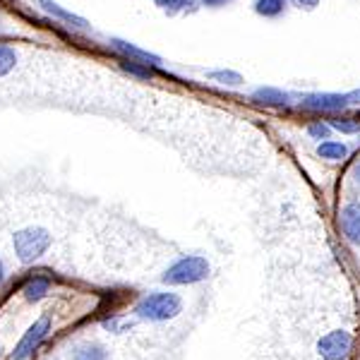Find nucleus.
Returning <instances> with one entry per match:
<instances>
[{
    "label": "nucleus",
    "instance_id": "f257e3e1",
    "mask_svg": "<svg viewBox=\"0 0 360 360\" xmlns=\"http://www.w3.org/2000/svg\"><path fill=\"white\" fill-rule=\"evenodd\" d=\"M13 245L20 262H37L39 257L46 255V250L51 248V233L41 229V226H29V229L17 231L13 236Z\"/></svg>",
    "mask_w": 360,
    "mask_h": 360
},
{
    "label": "nucleus",
    "instance_id": "f03ea898",
    "mask_svg": "<svg viewBox=\"0 0 360 360\" xmlns=\"http://www.w3.org/2000/svg\"><path fill=\"white\" fill-rule=\"evenodd\" d=\"M209 276V262L200 255H188V257L178 259L176 264H171L164 271L161 281L171 283V286H185V283H197L205 281Z\"/></svg>",
    "mask_w": 360,
    "mask_h": 360
},
{
    "label": "nucleus",
    "instance_id": "7ed1b4c3",
    "mask_svg": "<svg viewBox=\"0 0 360 360\" xmlns=\"http://www.w3.org/2000/svg\"><path fill=\"white\" fill-rule=\"evenodd\" d=\"M180 298L176 293H149L142 303L137 305V315L149 322H164V319L176 317L180 312Z\"/></svg>",
    "mask_w": 360,
    "mask_h": 360
},
{
    "label": "nucleus",
    "instance_id": "20e7f679",
    "mask_svg": "<svg viewBox=\"0 0 360 360\" xmlns=\"http://www.w3.org/2000/svg\"><path fill=\"white\" fill-rule=\"evenodd\" d=\"M351 346H353V336L339 329V332H332L324 336V339H319L317 351L324 360H344L348 356V351H351Z\"/></svg>",
    "mask_w": 360,
    "mask_h": 360
},
{
    "label": "nucleus",
    "instance_id": "39448f33",
    "mask_svg": "<svg viewBox=\"0 0 360 360\" xmlns=\"http://www.w3.org/2000/svg\"><path fill=\"white\" fill-rule=\"evenodd\" d=\"M49 329H51V319H49V317L37 319V322H34L32 327H29V332L25 334V339H22L20 344H17L15 353H13V358H15V360H25V358L32 356L34 348H37V346L46 339Z\"/></svg>",
    "mask_w": 360,
    "mask_h": 360
},
{
    "label": "nucleus",
    "instance_id": "423d86ee",
    "mask_svg": "<svg viewBox=\"0 0 360 360\" xmlns=\"http://www.w3.org/2000/svg\"><path fill=\"white\" fill-rule=\"evenodd\" d=\"M300 106L307 111H341L348 106V98L341 94H310L303 96Z\"/></svg>",
    "mask_w": 360,
    "mask_h": 360
},
{
    "label": "nucleus",
    "instance_id": "0eeeda50",
    "mask_svg": "<svg viewBox=\"0 0 360 360\" xmlns=\"http://www.w3.org/2000/svg\"><path fill=\"white\" fill-rule=\"evenodd\" d=\"M341 231L351 243L360 245V205L358 202H348V205L341 209Z\"/></svg>",
    "mask_w": 360,
    "mask_h": 360
},
{
    "label": "nucleus",
    "instance_id": "6e6552de",
    "mask_svg": "<svg viewBox=\"0 0 360 360\" xmlns=\"http://www.w3.org/2000/svg\"><path fill=\"white\" fill-rule=\"evenodd\" d=\"M111 46L118 51L120 56L127 58V60H137V63H147V65H159L161 58L149 53V51L139 49V46L130 44V41H123V39H111Z\"/></svg>",
    "mask_w": 360,
    "mask_h": 360
},
{
    "label": "nucleus",
    "instance_id": "1a4fd4ad",
    "mask_svg": "<svg viewBox=\"0 0 360 360\" xmlns=\"http://www.w3.org/2000/svg\"><path fill=\"white\" fill-rule=\"evenodd\" d=\"M39 5L49 13L51 17H56V20H60V22H65V25L70 27H75V29H82V32H86L91 25L84 20V17H79V15H75V13H70V10H65L63 5H58L56 0H39Z\"/></svg>",
    "mask_w": 360,
    "mask_h": 360
},
{
    "label": "nucleus",
    "instance_id": "9d476101",
    "mask_svg": "<svg viewBox=\"0 0 360 360\" xmlns=\"http://www.w3.org/2000/svg\"><path fill=\"white\" fill-rule=\"evenodd\" d=\"M252 98L259 103H266V106H286L291 96L281 89H274V86H259V89L252 94Z\"/></svg>",
    "mask_w": 360,
    "mask_h": 360
},
{
    "label": "nucleus",
    "instance_id": "9b49d317",
    "mask_svg": "<svg viewBox=\"0 0 360 360\" xmlns=\"http://www.w3.org/2000/svg\"><path fill=\"white\" fill-rule=\"evenodd\" d=\"M49 288H51V281L46 276H32V278H27V283H25V288H22V293H25L27 300H34V303H37V300L46 298Z\"/></svg>",
    "mask_w": 360,
    "mask_h": 360
},
{
    "label": "nucleus",
    "instance_id": "f8f14e48",
    "mask_svg": "<svg viewBox=\"0 0 360 360\" xmlns=\"http://www.w3.org/2000/svg\"><path fill=\"white\" fill-rule=\"evenodd\" d=\"M317 154L327 161H341L348 154V147L341 142H334V139H324V142L317 147Z\"/></svg>",
    "mask_w": 360,
    "mask_h": 360
},
{
    "label": "nucleus",
    "instance_id": "ddd939ff",
    "mask_svg": "<svg viewBox=\"0 0 360 360\" xmlns=\"http://www.w3.org/2000/svg\"><path fill=\"white\" fill-rule=\"evenodd\" d=\"M72 360H108V353L96 344H84V346L75 348Z\"/></svg>",
    "mask_w": 360,
    "mask_h": 360
},
{
    "label": "nucleus",
    "instance_id": "4468645a",
    "mask_svg": "<svg viewBox=\"0 0 360 360\" xmlns=\"http://www.w3.org/2000/svg\"><path fill=\"white\" fill-rule=\"evenodd\" d=\"M17 60H20L17 51L10 49V46L0 44V77H5V75L13 72V70L17 68Z\"/></svg>",
    "mask_w": 360,
    "mask_h": 360
},
{
    "label": "nucleus",
    "instance_id": "2eb2a0df",
    "mask_svg": "<svg viewBox=\"0 0 360 360\" xmlns=\"http://www.w3.org/2000/svg\"><path fill=\"white\" fill-rule=\"evenodd\" d=\"M207 77L214 79V82H219V84H226V86L243 84V77L238 72H233V70H209Z\"/></svg>",
    "mask_w": 360,
    "mask_h": 360
},
{
    "label": "nucleus",
    "instance_id": "dca6fc26",
    "mask_svg": "<svg viewBox=\"0 0 360 360\" xmlns=\"http://www.w3.org/2000/svg\"><path fill=\"white\" fill-rule=\"evenodd\" d=\"M283 8H286V0H257V3H255V10H257V15H264V17L281 15Z\"/></svg>",
    "mask_w": 360,
    "mask_h": 360
},
{
    "label": "nucleus",
    "instance_id": "f3484780",
    "mask_svg": "<svg viewBox=\"0 0 360 360\" xmlns=\"http://www.w3.org/2000/svg\"><path fill=\"white\" fill-rule=\"evenodd\" d=\"M120 65H123L125 72H130L132 77H139V79H149V77H152V65H147V63L127 60V58H125Z\"/></svg>",
    "mask_w": 360,
    "mask_h": 360
},
{
    "label": "nucleus",
    "instance_id": "a211bd4d",
    "mask_svg": "<svg viewBox=\"0 0 360 360\" xmlns=\"http://www.w3.org/2000/svg\"><path fill=\"white\" fill-rule=\"evenodd\" d=\"M161 10H166L168 15H176V13H183V10H190L193 8V0H154Z\"/></svg>",
    "mask_w": 360,
    "mask_h": 360
},
{
    "label": "nucleus",
    "instance_id": "6ab92c4d",
    "mask_svg": "<svg viewBox=\"0 0 360 360\" xmlns=\"http://www.w3.org/2000/svg\"><path fill=\"white\" fill-rule=\"evenodd\" d=\"M332 127H334V130H339V132H346V135H353V132H360V120H351V118L334 120Z\"/></svg>",
    "mask_w": 360,
    "mask_h": 360
},
{
    "label": "nucleus",
    "instance_id": "aec40b11",
    "mask_svg": "<svg viewBox=\"0 0 360 360\" xmlns=\"http://www.w3.org/2000/svg\"><path fill=\"white\" fill-rule=\"evenodd\" d=\"M307 132H310L315 139H329V132H332V125L327 123H312L307 127Z\"/></svg>",
    "mask_w": 360,
    "mask_h": 360
},
{
    "label": "nucleus",
    "instance_id": "412c9836",
    "mask_svg": "<svg viewBox=\"0 0 360 360\" xmlns=\"http://www.w3.org/2000/svg\"><path fill=\"white\" fill-rule=\"evenodd\" d=\"M291 3L300 10H315L319 5V0H291Z\"/></svg>",
    "mask_w": 360,
    "mask_h": 360
},
{
    "label": "nucleus",
    "instance_id": "4be33fe9",
    "mask_svg": "<svg viewBox=\"0 0 360 360\" xmlns=\"http://www.w3.org/2000/svg\"><path fill=\"white\" fill-rule=\"evenodd\" d=\"M202 5H207V8H221V5L231 3V0H200Z\"/></svg>",
    "mask_w": 360,
    "mask_h": 360
},
{
    "label": "nucleus",
    "instance_id": "5701e85b",
    "mask_svg": "<svg viewBox=\"0 0 360 360\" xmlns=\"http://www.w3.org/2000/svg\"><path fill=\"white\" fill-rule=\"evenodd\" d=\"M346 98H348V103H356V106H360V89L351 91V94H346Z\"/></svg>",
    "mask_w": 360,
    "mask_h": 360
},
{
    "label": "nucleus",
    "instance_id": "b1692460",
    "mask_svg": "<svg viewBox=\"0 0 360 360\" xmlns=\"http://www.w3.org/2000/svg\"><path fill=\"white\" fill-rule=\"evenodd\" d=\"M353 178H356V183L360 185V161L356 164V168H353Z\"/></svg>",
    "mask_w": 360,
    "mask_h": 360
},
{
    "label": "nucleus",
    "instance_id": "393cba45",
    "mask_svg": "<svg viewBox=\"0 0 360 360\" xmlns=\"http://www.w3.org/2000/svg\"><path fill=\"white\" fill-rule=\"evenodd\" d=\"M3 278H5V264H3V259H0V283H3Z\"/></svg>",
    "mask_w": 360,
    "mask_h": 360
}]
</instances>
